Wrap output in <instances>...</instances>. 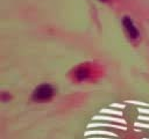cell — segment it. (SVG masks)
I'll return each mask as SVG.
<instances>
[{
	"instance_id": "1",
	"label": "cell",
	"mask_w": 149,
	"mask_h": 139,
	"mask_svg": "<svg viewBox=\"0 0 149 139\" xmlns=\"http://www.w3.org/2000/svg\"><path fill=\"white\" fill-rule=\"evenodd\" d=\"M52 94H54V89L50 85H41L34 90L33 98L36 101H47L51 98Z\"/></svg>"
},
{
	"instance_id": "2",
	"label": "cell",
	"mask_w": 149,
	"mask_h": 139,
	"mask_svg": "<svg viewBox=\"0 0 149 139\" xmlns=\"http://www.w3.org/2000/svg\"><path fill=\"white\" fill-rule=\"evenodd\" d=\"M122 23H123V27H125L126 31L128 32V35H129L132 38H137V37H139V31H137L136 27L134 25L133 21H132L129 17L125 16L123 20H122Z\"/></svg>"
}]
</instances>
